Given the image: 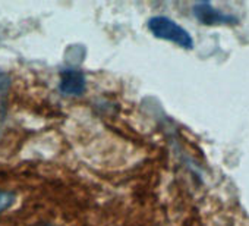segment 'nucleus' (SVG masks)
<instances>
[{"label":"nucleus","instance_id":"423d86ee","mask_svg":"<svg viewBox=\"0 0 249 226\" xmlns=\"http://www.w3.org/2000/svg\"><path fill=\"white\" fill-rule=\"evenodd\" d=\"M3 116H5V112L0 109V134H2V122H3Z\"/></svg>","mask_w":249,"mask_h":226},{"label":"nucleus","instance_id":"20e7f679","mask_svg":"<svg viewBox=\"0 0 249 226\" xmlns=\"http://www.w3.org/2000/svg\"><path fill=\"white\" fill-rule=\"evenodd\" d=\"M12 88V78L8 72L0 69V109L3 107L5 100Z\"/></svg>","mask_w":249,"mask_h":226},{"label":"nucleus","instance_id":"7ed1b4c3","mask_svg":"<svg viewBox=\"0 0 249 226\" xmlns=\"http://www.w3.org/2000/svg\"><path fill=\"white\" fill-rule=\"evenodd\" d=\"M87 88L85 74L79 69L68 68L60 72L59 90L65 95H81Z\"/></svg>","mask_w":249,"mask_h":226},{"label":"nucleus","instance_id":"39448f33","mask_svg":"<svg viewBox=\"0 0 249 226\" xmlns=\"http://www.w3.org/2000/svg\"><path fill=\"white\" fill-rule=\"evenodd\" d=\"M15 200H17L15 192L8 189H0V213L11 208L15 204Z\"/></svg>","mask_w":249,"mask_h":226},{"label":"nucleus","instance_id":"f03ea898","mask_svg":"<svg viewBox=\"0 0 249 226\" xmlns=\"http://www.w3.org/2000/svg\"><path fill=\"white\" fill-rule=\"evenodd\" d=\"M194 17L204 25H229L237 24V18L234 15L218 11L210 2H198L192 8Z\"/></svg>","mask_w":249,"mask_h":226},{"label":"nucleus","instance_id":"f257e3e1","mask_svg":"<svg viewBox=\"0 0 249 226\" xmlns=\"http://www.w3.org/2000/svg\"><path fill=\"white\" fill-rule=\"evenodd\" d=\"M147 25L150 33L160 40L175 43L182 49H188V50L194 47V38L189 34V31H186L182 25H179L176 21H173L169 17H163V15L153 17L148 19Z\"/></svg>","mask_w":249,"mask_h":226}]
</instances>
